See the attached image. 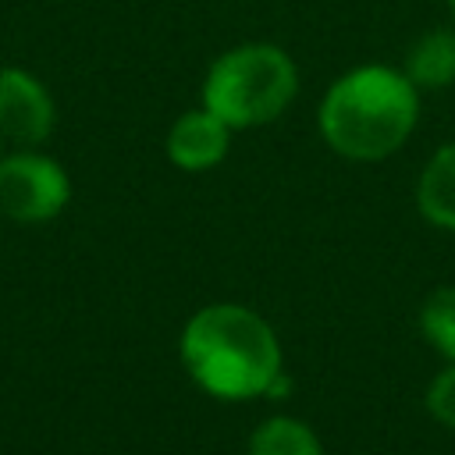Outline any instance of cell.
Masks as SVG:
<instances>
[{"instance_id":"cell-10","label":"cell","mask_w":455,"mask_h":455,"mask_svg":"<svg viewBox=\"0 0 455 455\" xmlns=\"http://www.w3.org/2000/svg\"><path fill=\"white\" fill-rule=\"evenodd\" d=\"M419 331L423 338L455 363V284L437 288L423 309H419Z\"/></svg>"},{"instance_id":"cell-3","label":"cell","mask_w":455,"mask_h":455,"mask_svg":"<svg viewBox=\"0 0 455 455\" xmlns=\"http://www.w3.org/2000/svg\"><path fill=\"white\" fill-rule=\"evenodd\" d=\"M299 92L295 60L274 43H242L220 53L203 82V107L231 128H256L288 110Z\"/></svg>"},{"instance_id":"cell-7","label":"cell","mask_w":455,"mask_h":455,"mask_svg":"<svg viewBox=\"0 0 455 455\" xmlns=\"http://www.w3.org/2000/svg\"><path fill=\"white\" fill-rule=\"evenodd\" d=\"M416 206L430 224L455 231V142L441 146L423 167L416 181Z\"/></svg>"},{"instance_id":"cell-11","label":"cell","mask_w":455,"mask_h":455,"mask_svg":"<svg viewBox=\"0 0 455 455\" xmlns=\"http://www.w3.org/2000/svg\"><path fill=\"white\" fill-rule=\"evenodd\" d=\"M427 409L437 423L455 430V363L448 370H441L434 377V384L427 387Z\"/></svg>"},{"instance_id":"cell-6","label":"cell","mask_w":455,"mask_h":455,"mask_svg":"<svg viewBox=\"0 0 455 455\" xmlns=\"http://www.w3.org/2000/svg\"><path fill=\"white\" fill-rule=\"evenodd\" d=\"M231 124H224L213 110H188L167 132V156L181 171H206L228 156Z\"/></svg>"},{"instance_id":"cell-8","label":"cell","mask_w":455,"mask_h":455,"mask_svg":"<svg viewBox=\"0 0 455 455\" xmlns=\"http://www.w3.org/2000/svg\"><path fill=\"white\" fill-rule=\"evenodd\" d=\"M405 78L416 89H444L455 82V32L434 28L419 36L405 57Z\"/></svg>"},{"instance_id":"cell-2","label":"cell","mask_w":455,"mask_h":455,"mask_svg":"<svg viewBox=\"0 0 455 455\" xmlns=\"http://www.w3.org/2000/svg\"><path fill=\"white\" fill-rule=\"evenodd\" d=\"M419 89L405 71L363 64L341 75L320 100V132L345 160H384L416 128Z\"/></svg>"},{"instance_id":"cell-1","label":"cell","mask_w":455,"mask_h":455,"mask_svg":"<svg viewBox=\"0 0 455 455\" xmlns=\"http://www.w3.org/2000/svg\"><path fill=\"white\" fill-rule=\"evenodd\" d=\"M181 363L217 398L267 395L281 373V345L270 323L235 302L203 306L181 331Z\"/></svg>"},{"instance_id":"cell-9","label":"cell","mask_w":455,"mask_h":455,"mask_svg":"<svg viewBox=\"0 0 455 455\" xmlns=\"http://www.w3.org/2000/svg\"><path fill=\"white\" fill-rule=\"evenodd\" d=\"M245 455H323V451H320L316 434L302 419L270 416L252 430Z\"/></svg>"},{"instance_id":"cell-5","label":"cell","mask_w":455,"mask_h":455,"mask_svg":"<svg viewBox=\"0 0 455 455\" xmlns=\"http://www.w3.org/2000/svg\"><path fill=\"white\" fill-rule=\"evenodd\" d=\"M53 100L46 85L21 71L4 68L0 71V135L21 146H36L53 132Z\"/></svg>"},{"instance_id":"cell-12","label":"cell","mask_w":455,"mask_h":455,"mask_svg":"<svg viewBox=\"0 0 455 455\" xmlns=\"http://www.w3.org/2000/svg\"><path fill=\"white\" fill-rule=\"evenodd\" d=\"M0 160H4V135H0Z\"/></svg>"},{"instance_id":"cell-4","label":"cell","mask_w":455,"mask_h":455,"mask_svg":"<svg viewBox=\"0 0 455 455\" xmlns=\"http://www.w3.org/2000/svg\"><path fill=\"white\" fill-rule=\"evenodd\" d=\"M71 199L64 167L43 153H14L0 160V213L39 224L57 217Z\"/></svg>"},{"instance_id":"cell-13","label":"cell","mask_w":455,"mask_h":455,"mask_svg":"<svg viewBox=\"0 0 455 455\" xmlns=\"http://www.w3.org/2000/svg\"><path fill=\"white\" fill-rule=\"evenodd\" d=\"M448 7H451V14H455V0H448Z\"/></svg>"}]
</instances>
